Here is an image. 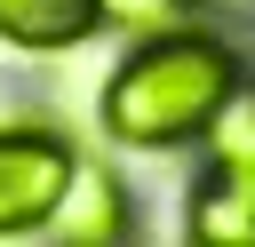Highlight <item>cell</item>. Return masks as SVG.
<instances>
[{
	"label": "cell",
	"mask_w": 255,
	"mask_h": 247,
	"mask_svg": "<svg viewBox=\"0 0 255 247\" xmlns=\"http://www.w3.org/2000/svg\"><path fill=\"white\" fill-rule=\"evenodd\" d=\"M64 239H120L128 231V191L104 175V167H72V183H64V199H56V215H48Z\"/></svg>",
	"instance_id": "4"
},
{
	"label": "cell",
	"mask_w": 255,
	"mask_h": 247,
	"mask_svg": "<svg viewBox=\"0 0 255 247\" xmlns=\"http://www.w3.org/2000/svg\"><path fill=\"white\" fill-rule=\"evenodd\" d=\"M96 24H104V0H0V40L24 56L80 48Z\"/></svg>",
	"instance_id": "3"
},
{
	"label": "cell",
	"mask_w": 255,
	"mask_h": 247,
	"mask_svg": "<svg viewBox=\"0 0 255 247\" xmlns=\"http://www.w3.org/2000/svg\"><path fill=\"white\" fill-rule=\"evenodd\" d=\"M72 143L48 127H0V231H32L56 215L64 183H72Z\"/></svg>",
	"instance_id": "2"
},
{
	"label": "cell",
	"mask_w": 255,
	"mask_h": 247,
	"mask_svg": "<svg viewBox=\"0 0 255 247\" xmlns=\"http://www.w3.org/2000/svg\"><path fill=\"white\" fill-rule=\"evenodd\" d=\"M191 231H199V239H215V247H239V239H255V191H247V183H223V175H207V191L191 199Z\"/></svg>",
	"instance_id": "6"
},
{
	"label": "cell",
	"mask_w": 255,
	"mask_h": 247,
	"mask_svg": "<svg viewBox=\"0 0 255 247\" xmlns=\"http://www.w3.org/2000/svg\"><path fill=\"white\" fill-rule=\"evenodd\" d=\"M231 88H239V56L215 32H159L112 72L104 127L135 151H167L183 135H207V120Z\"/></svg>",
	"instance_id": "1"
},
{
	"label": "cell",
	"mask_w": 255,
	"mask_h": 247,
	"mask_svg": "<svg viewBox=\"0 0 255 247\" xmlns=\"http://www.w3.org/2000/svg\"><path fill=\"white\" fill-rule=\"evenodd\" d=\"M104 16H112V24H128V32H159V24H175V16H183V0H104Z\"/></svg>",
	"instance_id": "7"
},
{
	"label": "cell",
	"mask_w": 255,
	"mask_h": 247,
	"mask_svg": "<svg viewBox=\"0 0 255 247\" xmlns=\"http://www.w3.org/2000/svg\"><path fill=\"white\" fill-rule=\"evenodd\" d=\"M207 151H215V175L223 183H247L255 191V88H231L207 120Z\"/></svg>",
	"instance_id": "5"
}]
</instances>
